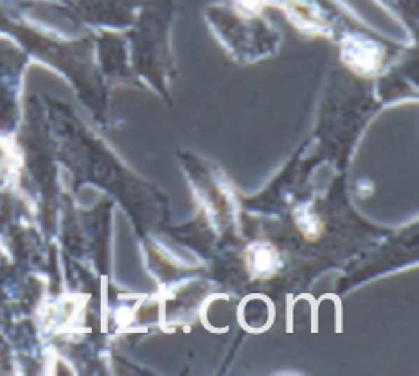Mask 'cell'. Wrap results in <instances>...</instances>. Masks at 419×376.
I'll use <instances>...</instances> for the list:
<instances>
[{
    "label": "cell",
    "instance_id": "obj_1",
    "mask_svg": "<svg viewBox=\"0 0 419 376\" xmlns=\"http://www.w3.org/2000/svg\"><path fill=\"white\" fill-rule=\"evenodd\" d=\"M248 265H250V270L257 276H270L277 268L276 251L267 245H257L250 251Z\"/></svg>",
    "mask_w": 419,
    "mask_h": 376
}]
</instances>
